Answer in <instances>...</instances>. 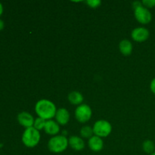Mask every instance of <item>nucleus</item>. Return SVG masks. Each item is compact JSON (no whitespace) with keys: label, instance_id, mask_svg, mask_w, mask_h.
Segmentation results:
<instances>
[{"label":"nucleus","instance_id":"22","mask_svg":"<svg viewBox=\"0 0 155 155\" xmlns=\"http://www.w3.org/2000/svg\"><path fill=\"white\" fill-rule=\"evenodd\" d=\"M4 26H5L4 21H3L2 20L0 19V31H1L3 28H4Z\"/></svg>","mask_w":155,"mask_h":155},{"label":"nucleus","instance_id":"7","mask_svg":"<svg viewBox=\"0 0 155 155\" xmlns=\"http://www.w3.org/2000/svg\"><path fill=\"white\" fill-rule=\"evenodd\" d=\"M150 32L147 28L143 27H136L132 31L131 37L136 42H142L149 38Z\"/></svg>","mask_w":155,"mask_h":155},{"label":"nucleus","instance_id":"5","mask_svg":"<svg viewBox=\"0 0 155 155\" xmlns=\"http://www.w3.org/2000/svg\"><path fill=\"white\" fill-rule=\"evenodd\" d=\"M92 115V109L90 106L86 104H82L77 106L75 110V117L78 122L81 124L88 122L91 119Z\"/></svg>","mask_w":155,"mask_h":155},{"label":"nucleus","instance_id":"23","mask_svg":"<svg viewBox=\"0 0 155 155\" xmlns=\"http://www.w3.org/2000/svg\"><path fill=\"white\" fill-rule=\"evenodd\" d=\"M2 13H3V6H2V4L0 2V16L2 15Z\"/></svg>","mask_w":155,"mask_h":155},{"label":"nucleus","instance_id":"10","mask_svg":"<svg viewBox=\"0 0 155 155\" xmlns=\"http://www.w3.org/2000/svg\"><path fill=\"white\" fill-rule=\"evenodd\" d=\"M88 145L90 150H92L94 152H98L101 151L104 148V142L102 139L98 136H93L89 139L88 141Z\"/></svg>","mask_w":155,"mask_h":155},{"label":"nucleus","instance_id":"3","mask_svg":"<svg viewBox=\"0 0 155 155\" xmlns=\"http://www.w3.org/2000/svg\"><path fill=\"white\" fill-rule=\"evenodd\" d=\"M40 133L39 131L34 128V127H30L24 130L22 135V142L27 148H34L39 144L40 141Z\"/></svg>","mask_w":155,"mask_h":155},{"label":"nucleus","instance_id":"12","mask_svg":"<svg viewBox=\"0 0 155 155\" xmlns=\"http://www.w3.org/2000/svg\"><path fill=\"white\" fill-rule=\"evenodd\" d=\"M69 146L74 151H82L85 148V142L82 138L77 136H73L68 139Z\"/></svg>","mask_w":155,"mask_h":155},{"label":"nucleus","instance_id":"21","mask_svg":"<svg viewBox=\"0 0 155 155\" xmlns=\"http://www.w3.org/2000/svg\"><path fill=\"white\" fill-rule=\"evenodd\" d=\"M141 5H142V2L136 1V2H134L133 3V8H134V9H136V8L139 7V6H141Z\"/></svg>","mask_w":155,"mask_h":155},{"label":"nucleus","instance_id":"17","mask_svg":"<svg viewBox=\"0 0 155 155\" xmlns=\"http://www.w3.org/2000/svg\"><path fill=\"white\" fill-rule=\"evenodd\" d=\"M45 123H46V120L42 118L37 117L36 119H35L34 124H33V127H34L36 130H37L38 131L41 130H44V127H45Z\"/></svg>","mask_w":155,"mask_h":155},{"label":"nucleus","instance_id":"6","mask_svg":"<svg viewBox=\"0 0 155 155\" xmlns=\"http://www.w3.org/2000/svg\"><path fill=\"white\" fill-rule=\"evenodd\" d=\"M134 15L137 21L142 24H148L152 20V15L149 9L143 5H141L134 9Z\"/></svg>","mask_w":155,"mask_h":155},{"label":"nucleus","instance_id":"18","mask_svg":"<svg viewBox=\"0 0 155 155\" xmlns=\"http://www.w3.org/2000/svg\"><path fill=\"white\" fill-rule=\"evenodd\" d=\"M86 4L89 7L92 8H96L99 7L101 5V2L100 0H87L86 1Z\"/></svg>","mask_w":155,"mask_h":155},{"label":"nucleus","instance_id":"19","mask_svg":"<svg viewBox=\"0 0 155 155\" xmlns=\"http://www.w3.org/2000/svg\"><path fill=\"white\" fill-rule=\"evenodd\" d=\"M142 5L147 8H151L155 7V0H143L142 1Z\"/></svg>","mask_w":155,"mask_h":155},{"label":"nucleus","instance_id":"13","mask_svg":"<svg viewBox=\"0 0 155 155\" xmlns=\"http://www.w3.org/2000/svg\"><path fill=\"white\" fill-rule=\"evenodd\" d=\"M68 98L71 104L77 106L83 104V101L84 100L83 95L77 91H73L71 93H69Z\"/></svg>","mask_w":155,"mask_h":155},{"label":"nucleus","instance_id":"1","mask_svg":"<svg viewBox=\"0 0 155 155\" xmlns=\"http://www.w3.org/2000/svg\"><path fill=\"white\" fill-rule=\"evenodd\" d=\"M57 108L54 103L48 99H41L36 103L35 112L38 117L42 118L45 120H51L55 117Z\"/></svg>","mask_w":155,"mask_h":155},{"label":"nucleus","instance_id":"15","mask_svg":"<svg viewBox=\"0 0 155 155\" xmlns=\"http://www.w3.org/2000/svg\"><path fill=\"white\" fill-rule=\"evenodd\" d=\"M142 149L147 154H152L153 152L155 151V145L154 142H152L151 140H149V139L145 140L142 143Z\"/></svg>","mask_w":155,"mask_h":155},{"label":"nucleus","instance_id":"2","mask_svg":"<svg viewBox=\"0 0 155 155\" xmlns=\"http://www.w3.org/2000/svg\"><path fill=\"white\" fill-rule=\"evenodd\" d=\"M69 146L68 139L64 135H57L52 136L48 142V148L54 154L62 153Z\"/></svg>","mask_w":155,"mask_h":155},{"label":"nucleus","instance_id":"11","mask_svg":"<svg viewBox=\"0 0 155 155\" xmlns=\"http://www.w3.org/2000/svg\"><path fill=\"white\" fill-rule=\"evenodd\" d=\"M44 131L45 132V133L51 136H57L60 132V125L53 120H48L45 123Z\"/></svg>","mask_w":155,"mask_h":155},{"label":"nucleus","instance_id":"9","mask_svg":"<svg viewBox=\"0 0 155 155\" xmlns=\"http://www.w3.org/2000/svg\"><path fill=\"white\" fill-rule=\"evenodd\" d=\"M55 121L59 125L64 126L68 124L70 120V113L66 108L64 107H61L57 109V111L55 114Z\"/></svg>","mask_w":155,"mask_h":155},{"label":"nucleus","instance_id":"16","mask_svg":"<svg viewBox=\"0 0 155 155\" xmlns=\"http://www.w3.org/2000/svg\"><path fill=\"white\" fill-rule=\"evenodd\" d=\"M80 135L82 137L85 139H90L94 135L93 129L89 126H84L80 130Z\"/></svg>","mask_w":155,"mask_h":155},{"label":"nucleus","instance_id":"24","mask_svg":"<svg viewBox=\"0 0 155 155\" xmlns=\"http://www.w3.org/2000/svg\"><path fill=\"white\" fill-rule=\"evenodd\" d=\"M150 155H155V151H154V152H153L152 154H150Z\"/></svg>","mask_w":155,"mask_h":155},{"label":"nucleus","instance_id":"4","mask_svg":"<svg viewBox=\"0 0 155 155\" xmlns=\"http://www.w3.org/2000/svg\"><path fill=\"white\" fill-rule=\"evenodd\" d=\"M94 136L100 138H104L108 136L112 131V126L108 121L105 120H99L94 124L93 127Z\"/></svg>","mask_w":155,"mask_h":155},{"label":"nucleus","instance_id":"20","mask_svg":"<svg viewBox=\"0 0 155 155\" xmlns=\"http://www.w3.org/2000/svg\"><path fill=\"white\" fill-rule=\"evenodd\" d=\"M150 89H151V92L155 95V78L153 79L150 83Z\"/></svg>","mask_w":155,"mask_h":155},{"label":"nucleus","instance_id":"14","mask_svg":"<svg viewBox=\"0 0 155 155\" xmlns=\"http://www.w3.org/2000/svg\"><path fill=\"white\" fill-rule=\"evenodd\" d=\"M119 48L120 52L122 53L124 55L128 56L131 54L132 51H133V44L128 39H123L120 41L119 44Z\"/></svg>","mask_w":155,"mask_h":155},{"label":"nucleus","instance_id":"8","mask_svg":"<svg viewBox=\"0 0 155 155\" xmlns=\"http://www.w3.org/2000/svg\"><path fill=\"white\" fill-rule=\"evenodd\" d=\"M35 119L32 114L26 111H23L18 115V121L22 127L26 129L33 127Z\"/></svg>","mask_w":155,"mask_h":155}]
</instances>
